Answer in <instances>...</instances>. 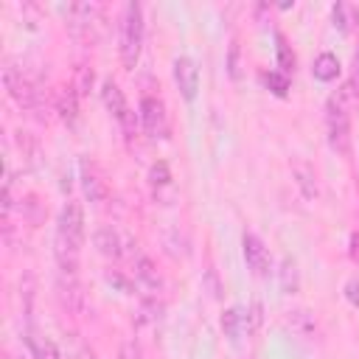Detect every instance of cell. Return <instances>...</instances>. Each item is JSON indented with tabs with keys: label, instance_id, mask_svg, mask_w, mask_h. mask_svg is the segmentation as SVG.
Wrapping results in <instances>:
<instances>
[{
	"label": "cell",
	"instance_id": "6da1fadb",
	"mask_svg": "<svg viewBox=\"0 0 359 359\" xmlns=\"http://www.w3.org/2000/svg\"><path fill=\"white\" fill-rule=\"evenodd\" d=\"M356 101V93L351 90V84L345 81L337 93H331L328 104H325V129H328V143L334 151L348 154L351 149V104Z\"/></svg>",
	"mask_w": 359,
	"mask_h": 359
},
{
	"label": "cell",
	"instance_id": "7a4b0ae2",
	"mask_svg": "<svg viewBox=\"0 0 359 359\" xmlns=\"http://www.w3.org/2000/svg\"><path fill=\"white\" fill-rule=\"evenodd\" d=\"M140 45H143V8L137 3H126L121 17V62L126 70L137 65Z\"/></svg>",
	"mask_w": 359,
	"mask_h": 359
},
{
	"label": "cell",
	"instance_id": "3957f363",
	"mask_svg": "<svg viewBox=\"0 0 359 359\" xmlns=\"http://www.w3.org/2000/svg\"><path fill=\"white\" fill-rule=\"evenodd\" d=\"M3 84L8 90V95L22 107V109H39V90L22 76V70L17 65H6L3 67Z\"/></svg>",
	"mask_w": 359,
	"mask_h": 359
},
{
	"label": "cell",
	"instance_id": "277c9868",
	"mask_svg": "<svg viewBox=\"0 0 359 359\" xmlns=\"http://www.w3.org/2000/svg\"><path fill=\"white\" fill-rule=\"evenodd\" d=\"M101 101H104V107L115 115V121L121 123V129L132 137V135H135L137 121H135V112L129 109V104H126V98H123V90H121L112 79H107V81L101 84Z\"/></svg>",
	"mask_w": 359,
	"mask_h": 359
},
{
	"label": "cell",
	"instance_id": "5b68a950",
	"mask_svg": "<svg viewBox=\"0 0 359 359\" xmlns=\"http://www.w3.org/2000/svg\"><path fill=\"white\" fill-rule=\"evenodd\" d=\"M93 244H95V250L101 252V255H107V258H121V255H126V252H132V258L137 255V250H132V238L129 236H123L118 227H112V224H101L95 233H93Z\"/></svg>",
	"mask_w": 359,
	"mask_h": 359
},
{
	"label": "cell",
	"instance_id": "8992f818",
	"mask_svg": "<svg viewBox=\"0 0 359 359\" xmlns=\"http://www.w3.org/2000/svg\"><path fill=\"white\" fill-rule=\"evenodd\" d=\"M140 123L146 129V135L151 137H163L168 132V121H165V107L160 98L154 95H146L140 101Z\"/></svg>",
	"mask_w": 359,
	"mask_h": 359
},
{
	"label": "cell",
	"instance_id": "52a82bcc",
	"mask_svg": "<svg viewBox=\"0 0 359 359\" xmlns=\"http://www.w3.org/2000/svg\"><path fill=\"white\" fill-rule=\"evenodd\" d=\"M174 81L182 93L185 101H194L196 98V90H199V67L191 56H177L174 59Z\"/></svg>",
	"mask_w": 359,
	"mask_h": 359
},
{
	"label": "cell",
	"instance_id": "ba28073f",
	"mask_svg": "<svg viewBox=\"0 0 359 359\" xmlns=\"http://www.w3.org/2000/svg\"><path fill=\"white\" fill-rule=\"evenodd\" d=\"M56 297H59V303H62L67 311H73V314H79V311L84 309V292H81V283H79L76 275L59 272V278H56Z\"/></svg>",
	"mask_w": 359,
	"mask_h": 359
},
{
	"label": "cell",
	"instance_id": "9c48e42d",
	"mask_svg": "<svg viewBox=\"0 0 359 359\" xmlns=\"http://www.w3.org/2000/svg\"><path fill=\"white\" fill-rule=\"evenodd\" d=\"M241 247H244V261H247V266H250L255 275H264L266 266H269V252H266L264 241H261L258 236H252V233H244Z\"/></svg>",
	"mask_w": 359,
	"mask_h": 359
},
{
	"label": "cell",
	"instance_id": "30bf717a",
	"mask_svg": "<svg viewBox=\"0 0 359 359\" xmlns=\"http://www.w3.org/2000/svg\"><path fill=\"white\" fill-rule=\"evenodd\" d=\"M132 261H135V278H137V283H140L143 289H149V292H157V289L163 286V278H160L154 261H151L149 255H143V252H137Z\"/></svg>",
	"mask_w": 359,
	"mask_h": 359
},
{
	"label": "cell",
	"instance_id": "8fae6325",
	"mask_svg": "<svg viewBox=\"0 0 359 359\" xmlns=\"http://www.w3.org/2000/svg\"><path fill=\"white\" fill-rule=\"evenodd\" d=\"M25 345H28V351H31V359H62V353H59V348H56V342L53 339H48V337H42V334H36V331H25Z\"/></svg>",
	"mask_w": 359,
	"mask_h": 359
},
{
	"label": "cell",
	"instance_id": "7c38bea8",
	"mask_svg": "<svg viewBox=\"0 0 359 359\" xmlns=\"http://www.w3.org/2000/svg\"><path fill=\"white\" fill-rule=\"evenodd\" d=\"M56 112H59V118H62L65 123H76V118H79V95L73 93V87H65V90L59 93V98H56Z\"/></svg>",
	"mask_w": 359,
	"mask_h": 359
},
{
	"label": "cell",
	"instance_id": "4fadbf2b",
	"mask_svg": "<svg viewBox=\"0 0 359 359\" xmlns=\"http://www.w3.org/2000/svg\"><path fill=\"white\" fill-rule=\"evenodd\" d=\"M314 79H320V81H334L337 76H339V59L334 56V53H328V50H323L317 59H314Z\"/></svg>",
	"mask_w": 359,
	"mask_h": 359
},
{
	"label": "cell",
	"instance_id": "5bb4252c",
	"mask_svg": "<svg viewBox=\"0 0 359 359\" xmlns=\"http://www.w3.org/2000/svg\"><path fill=\"white\" fill-rule=\"evenodd\" d=\"M81 191H84V196H87L90 202H95V205L107 199V185H104V180L95 177V174L87 171V168H84V174H81Z\"/></svg>",
	"mask_w": 359,
	"mask_h": 359
},
{
	"label": "cell",
	"instance_id": "9a60e30c",
	"mask_svg": "<svg viewBox=\"0 0 359 359\" xmlns=\"http://www.w3.org/2000/svg\"><path fill=\"white\" fill-rule=\"evenodd\" d=\"M292 174H294V180H297L303 196H306V199H314V196H317V182H314L317 177H314V168H309L306 163H297V165L292 168Z\"/></svg>",
	"mask_w": 359,
	"mask_h": 359
},
{
	"label": "cell",
	"instance_id": "2e32d148",
	"mask_svg": "<svg viewBox=\"0 0 359 359\" xmlns=\"http://www.w3.org/2000/svg\"><path fill=\"white\" fill-rule=\"evenodd\" d=\"M93 81H95V73H93V67H87V65H81V67H76V76H73V93L79 95V98H84V95H90V90H93Z\"/></svg>",
	"mask_w": 359,
	"mask_h": 359
},
{
	"label": "cell",
	"instance_id": "e0dca14e",
	"mask_svg": "<svg viewBox=\"0 0 359 359\" xmlns=\"http://www.w3.org/2000/svg\"><path fill=\"white\" fill-rule=\"evenodd\" d=\"M222 328L230 337V342H238V337H241V314H238V309H227L222 314Z\"/></svg>",
	"mask_w": 359,
	"mask_h": 359
},
{
	"label": "cell",
	"instance_id": "ac0fdd59",
	"mask_svg": "<svg viewBox=\"0 0 359 359\" xmlns=\"http://www.w3.org/2000/svg\"><path fill=\"white\" fill-rule=\"evenodd\" d=\"M331 17H334V25H337L342 34H348V31H351V22H353V8H351V6L337 3V6H334V11H331Z\"/></svg>",
	"mask_w": 359,
	"mask_h": 359
},
{
	"label": "cell",
	"instance_id": "d6986e66",
	"mask_svg": "<svg viewBox=\"0 0 359 359\" xmlns=\"http://www.w3.org/2000/svg\"><path fill=\"white\" fill-rule=\"evenodd\" d=\"M149 182H151L154 188H165V185L171 182V171H168V165H165V163H154V165L149 168Z\"/></svg>",
	"mask_w": 359,
	"mask_h": 359
},
{
	"label": "cell",
	"instance_id": "ffe728a7",
	"mask_svg": "<svg viewBox=\"0 0 359 359\" xmlns=\"http://www.w3.org/2000/svg\"><path fill=\"white\" fill-rule=\"evenodd\" d=\"M264 81L272 87L275 95H286V90H289V79H286V73H280V70H269V73L264 76Z\"/></svg>",
	"mask_w": 359,
	"mask_h": 359
},
{
	"label": "cell",
	"instance_id": "44dd1931",
	"mask_svg": "<svg viewBox=\"0 0 359 359\" xmlns=\"http://www.w3.org/2000/svg\"><path fill=\"white\" fill-rule=\"evenodd\" d=\"M140 311H143V320L157 323V320H160V314H163V306L157 303V297H146V300L140 303Z\"/></svg>",
	"mask_w": 359,
	"mask_h": 359
},
{
	"label": "cell",
	"instance_id": "7402d4cb",
	"mask_svg": "<svg viewBox=\"0 0 359 359\" xmlns=\"http://www.w3.org/2000/svg\"><path fill=\"white\" fill-rule=\"evenodd\" d=\"M280 278H283V289L286 292H294L297 289V272H294V261H283V269H280Z\"/></svg>",
	"mask_w": 359,
	"mask_h": 359
},
{
	"label": "cell",
	"instance_id": "603a6c76",
	"mask_svg": "<svg viewBox=\"0 0 359 359\" xmlns=\"http://www.w3.org/2000/svg\"><path fill=\"white\" fill-rule=\"evenodd\" d=\"M121 359H146V353H143V348L135 339H126L121 345Z\"/></svg>",
	"mask_w": 359,
	"mask_h": 359
},
{
	"label": "cell",
	"instance_id": "cb8c5ba5",
	"mask_svg": "<svg viewBox=\"0 0 359 359\" xmlns=\"http://www.w3.org/2000/svg\"><path fill=\"white\" fill-rule=\"evenodd\" d=\"M22 213L31 219V222H39L42 219V213H39V202H36V196H25V202H22Z\"/></svg>",
	"mask_w": 359,
	"mask_h": 359
},
{
	"label": "cell",
	"instance_id": "d4e9b609",
	"mask_svg": "<svg viewBox=\"0 0 359 359\" xmlns=\"http://www.w3.org/2000/svg\"><path fill=\"white\" fill-rule=\"evenodd\" d=\"M227 73H230L233 79H241V70H238V45H236V42L230 45V56H227Z\"/></svg>",
	"mask_w": 359,
	"mask_h": 359
},
{
	"label": "cell",
	"instance_id": "484cf974",
	"mask_svg": "<svg viewBox=\"0 0 359 359\" xmlns=\"http://www.w3.org/2000/svg\"><path fill=\"white\" fill-rule=\"evenodd\" d=\"M348 84H351V90H353L356 98H359V48L353 50V62H351V79H348Z\"/></svg>",
	"mask_w": 359,
	"mask_h": 359
},
{
	"label": "cell",
	"instance_id": "4316f807",
	"mask_svg": "<svg viewBox=\"0 0 359 359\" xmlns=\"http://www.w3.org/2000/svg\"><path fill=\"white\" fill-rule=\"evenodd\" d=\"M278 59H280V67H283V73L294 65V56L289 53V48H286V42L283 39H278Z\"/></svg>",
	"mask_w": 359,
	"mask_h": 359
},
{
	"label": "cell",
	"instance_id": "83f0119b",
	"mask_svg": "<svg viewBox=\"0 0 359 359\" xmlns=\"http://www.w3.org/2000/svg\"><path fill=\"white\" fill-rule=\"evenodd\" d=\"M107 280L109 283H115L118 289H123V292H132V283L123 278V275H118V272H107Z\"/></svg>",
	"mask_w": 359,
	"mask_h": 359
},
{
	"label": "cell",
	"instance_id": "f1b7e54d",
	"mask_svg": "<svg viewBox=\"0 0 359 359\" xmlns=\"http://www.w3.org/2000/svg\"><path fill=\"white\" fill-rule=\"evenodd\" d=\"M345 297H348L353 306H359V280H348V286H345Z\"/></svg>",
	"mask_w": 359,
	"mask_h": 359
},
{
	"label": "cell",
	"instance_id": "f546056e",
	"mask_svg": "<svg viewBox=\"0 0 359 359\" xmlns=\"http://www.w3.org/2000/svg\"><path fill=\"white\" fill-rule=\"evenodd\" d=\"M261 323V303H252V328H258Z\"/></svg>",
	"mask_w": 359,
	"mask_h": 359
},
{
	"label": "cell",
	"instance_id": "4dcf8cb0",
	"mask_svg": "<svg viewBox=\"0 0 359 359\" xmlns=\"http://www.w3.org/2000/svg\"><path fill=\"white\" fill-rule=\"evenodd\" d=\"M351 255H353V258H359V233H353V236H351Z\"/></svg>",
	"mask_w": 359,
	"mask_h": 359
}]
</instances>
